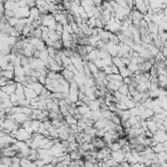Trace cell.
Wrapping results in <instances>:
<instances>
[{"mask_svg":"<svg viewBox=\"0 0 167 167\" xmlns=\"http://www.w3.org/2000/svg\"><path fill=\"white\" fill-rule=\"evenodd\" d=\"M12 118H13L15 121L18 123V124L22 125L23 123H25L26 120L30 119V116H28V115H26L25 113L23 112H20V113H15V114L11 115Z\"/></svg>","mask_w":167,"mask_h":167,"instance_id":"277c9868","label":"cell"},{"mask_svg":"<svg viewBox=\"0 0 167 167\" xmlns=\"http://www.w3.org/2000/svg\"><path fill=\"white\" fill-rule=\"evenodd\" d=\"M127 67H128V69H129V71H131L133 74H134L135 72H137L138 71H139V65L133 64V63H130L129 66H128Z\"/></svg>","mask_w":167,"mask_h":167,"instance_id":"603a6c76","label":"cell"},{"mask_svg":"<svg viewBox=\"0 0 167 167\" xmlns=\"http://www.w3.org/2000/svg\"><path fill=\"white\" fill-rule=\"evenodd\" d=\"M91 110H90V108H89L87 105H84V106H79L78 108V111H79V113L82 115H85L87 112H89Z\"/></svg>","mask_w":167,"mask_h":167,"instance_id":"7402d4cb","label":"cell"},{"mask_svg":"<svg viewBox=\"0 0 167 167\" xmlns=\"http://www.w3.org/2000/svg\"><path fill=\"white\" fill-rule=\"evenodd\" d=\"M88 67H89V69H90V71H91V73L93 76L97 75V74L99 73V71H100V69L97 67V66L94 64L93 62H88Z\"/></svg>","mask_w":167,"mask_h":167,"instance_id":"7c38bea8","label":"cell"},{"mask_svg":"<svg viewBox=\"0 0 167 167\" xmlns=\"http://www.w3.org/2000/svg\"><path fill=\"white\" fill-rule=\"evenodd\" d=\"M1 163L5 164L8 167H11L13 164V158L9 156H1Z\"/></svg>","mask_w":167,"mask_h":167,"instance_id":"e0dca14e","label":"cell"},{"mask_svg":"<svg viewBox=\"0 0 167 167\" xmlns=\"http://www.w3.org/2000/svg\"><path fill=\"white\" fill-rule=\"evenodd\" d=\"M119 74L123 77V78L133 76V73L129 71V69H128L127 67H121V69H119Z\"/></svg>","mask_w":167,"mask_h":167,"instance_id":"9c48e42d","label":"cell"},{"mask_svg":"<svg viewBox=\"0 0 167 167\" xmlns=\"http://www.w3.org/2000/svg\"><path fill=\"white\" fill-rule=\"evenodd\" d=\"M119 45H116L112 42H108V51L110 53V55L111 57H117L118 56V52H119Z\"/></svg>","mask_w":167,"mask_h":167,"instance_id":"5b68a950","label":"cell"},{"mask_svg":"<svg viewBox=\"0 0 167 167\" xmlns=\"http://www.w3.org/2000/svg\"><path fill=\"white\" fill-rule=\"evenodd\" d=\"M0 106H1V108H4V110H5V108H13L14 105L10 100H6V101L0 102Z\"/></svg>","mask_w":167,"mask_h":167,"instance_id":"44dd1931","label":"cell"},{"mask_svg":"<svg viewBox=\"0 0 167 167\" xmlns=\"http://www.w3.org/2000/svg\"><path fill=\"white\" fill-rule=\"evenodd\" d=\"M92 144L94 145V147H95L98 151L103 149H105V147H108V144L104 141V139H102V138H98V137H94L93 138V140H92Z\"/></svg>","mask_w":167,"mask_h":167,"instance_id":"3957f363","label":"cell"},{"mask_svg":"<svg viewBox=\"0 0 167 167\" xmlns=\"http://www.w3.org/2000/svg\"><path fill=\"white\" fill-rule=\"evenodd\" d=\"M100 106H101V103L99 102L98 100H95V101H91L90 104L88 105V106L90 108L91 110L93 111H97V110H100Z\"/></svg>","mask_w":167,"mask_h":167,"instance_id":"8fae6325","label":"cell"},{"mask_svg":"<svg viewBox=\"0 0 167 167\" xmlns=\"http://www.w3.org/2000/svg\"><path fill=\"white\" fill-rule=\"evenodd\" d=\"M14 72H15V76H16V77H23V76H26L25 69H24V67H22V66L16 67Z\"/></svg>","mask_w":167,"mask_h":167,"instance_id":"4fadbf2b","label":"cell"},{"mask_svg":"<svg viewBox=\"0 0 167 167\" xmlns=\"http://www.w3.org/2000/svg\"><path fill=\"white\" fill-rule=\"evenodd\" d=\"M110 156L111 159L117 162V163H122V162L125 161V154L122 149H119L117 152H111Z\"/></svg>","mask_w":167,"mask_h":167,"instance_id":"7a4b0ae2","label":"cell"},{"mask_svg":"<svg viewBox=\"0 0 167 167\" xmlns=\"http://www.w3.org/2000/svg\"><path fill=\"white\" fill-rule=\"evenodd\" d=\"M74 167H80V165H77V166H74Z\"/></svg>","mask_w":167,"mask_h":167,"instance_id":"e575fe53","label":"cell"},{"mask_svg":"<svg viewBox=\"0 0 167 167\" xmlns=\"http://www.w3.org/2000/svg\"><path fill=\"white\" fill-rule=\"evenodd\" d=\"M112 64L114 65L115 67H117L118 69H121V67H125L124 64H123L122 61H121V58H119V57H113L112 58Z\"/></svg>","mask_w":167,"mask_h":167,"instance_id":"ac0fdd59","label":"cell"},{"mask_svg":"<svg viewBox=\"0 0 167 167\" xmlns=\"http://www.w3.org/2000/svg\"><path fill=\"white\" fill-rule=\"evenodd\" d=\"M95 49H96V48H94L93 46H91V45H87L86 46V51H87V53H88V54H89V53H91L92 51L95 50Z\"/></svg>","mask_w":167,"mask_h":167,"instance_id":"1f68e13d","label":"cell"},{"mask_svg":"<svg viewBox=\"0 0 167 167\" xmlns=\"http://www.w3.org/2000/svg\"><path fill=\"white\" fill-rule=\"evenodd\" d=\"M19 22H20V19L16 18V17L11 18V19H8V23L10 24L11 26H13V28H15L17 25H19Z\"/></svg>","mask_w":167,"mask_h":167,"instance_id":"cb8c5ba5","label":"cell"},{"mask_svg":"<svg viewBox=\"0 0 167 167\" xmlns=\"http://www.w3.org/2000/svg\"><path fill=\"white\" fill-rule=\"evenodd\" d=\"M46 79H47V75H45V74H41V75L38 77V82L45 86L46 85Z\"/></svg>","mask_w":167,"mask_h":167,"instance_id":"4316f807","label":"cell"},{"mask_svg":"<svg viewBox=\"0 0 167 167\" xmlns=\"http://www.w3.org/2000/svg\"><path fill=\"white\" fill-rule=\"evenodd\" d=\"M116 108H117V110H122V111L128 110L127 106L125 105V104H122V103H118V104H116Z\"/></svg>","mask_w":167,"mask_h":167,"instance_id":"484cf974","label":"cell"},{"mask_svg":"<svg viewBox=\"0 0 167 167\" xmlns=\"http://www.w3.org/2000/svg\"><path fill=\"white\" fill-rule=\"evenodd\" d=\"M16 89H17V83H15V84H8V85L4 86V87H1V91L5 92V93L8 94L9 96H11L13 93H15Z\"/></svg>","mask_w":167,"mask_h":167,"instance_id":"52a82bcc","label":"cell"},{"mask_svg":"<svg viewBox=\"0 0 167 167\" xmlns=\"http://www.w3.org/2000/svg\"><path fill=\"white\" fill-rule=\"evenodd\" d=\"M103 71L106 74V75H110V74H112V69H111V66H110V67H104Z\"/></svg>","mask_w":167,"mask_h":167,"instance_id":"83f0119b","label":"cell"},{"mask_svg":"<svg viewBox=\"0 0 167 167\" xmlns=\"http://www.w3.org/2000/svg\"><path fill=\"white\" fill-rule=\"evenodd\" d=\"M44 85H42L41 83H39V82H36V83H33L32 84V89L36 92V94H37L38 96L41 94V92H42V90L44 89Z\"/></svg>","mask_w":167,"mask_h":167,"instance_id":"5bb4252c","label":"cell"},{"mask_svg":"<svg viewBox=\"0 0 167 167\" xmlns=\"http://www.w3.org/2000/svg\"><path fill=\"white\" fill-rule=\"evenodd\" d=\"M61 73H62L63 77H64V78L66 79L67 82L71 83V81H73V78H74V75H75V74H74L72 71H69V69H64L62 71Z\"/></svg>","mask_w":167,"mask_h":167,"instance_id":"8992f818","label":"cell"},{"mask_svg":"<svg viewBox=\"0 0 167 167\" xmlns=\"http://www.w3.org/2000/svg\"><path fill=\"white\" fill-rule=\"evenodd\" d=\"M118 167H131V164H130L129 162L124 161V162H122V163H120Z\"/></svg>","mask_w":167,"mask_h":167,"instance_id":"d6a6232c","label":"cell"},{"mask_svg":"<svg viewBox=\"0 0 167 167\" xmlns=\"http://www.w3.org/2000/svg\"><path fill=\"white\" fill-rule=\"evenodd\" d=\"M25 96L26 99H28V100H30V101L38 97V95L36 94V92L33 90V89L26 88V87H25Z\"/></svg>","mask_w":167,"mask_h":167,"instance_id":"ba28073f","label":"cell"},{"mask_svg":"<svg viewBox=\"0 0 167 167\" xmlns=\"http://www.w3.org/2000/svg\"><path fill=\"white\" fill-rule=\"evenodd\" d=\"M8 82H9L8 79L5 78V77H2L1 76V78H0V86H1V87L6 86L7 84H8Z\"/></svg>","mask_w":167,"mask_h":167,"instance_id":"f1b7e54d","label":"cell"},{"mask_svg":"<svg viewBox=\"0 0 167 167\" xmlns=\"http://www.w3.org/2000/svg\"><path fill=\"white\" fill-rule=\"evenodd\" d=\"M65 121H66L67 124H69V125L77 124V123H78V120H77L74 116H72V115H71V114H69L67 116L65 117Z\"/></svg>","mask_w":167,"mask_h":167,"instance_id":"9a60e30c","label":"cell"},{"mask_svg":"<svg viewBox=\"0 0 167 167\" xmlns=\"http://www.w3.org/2000/svg\"><path fill=\"white\" fill-rule=\"evenodd\" d=\"M6 100H10V96H9L8 94H6L5 92L1 91L0 92V102L6 101Z\"/></svg>","mask_w":167,"mask_h":167,"instance_id":"d4e9b609","label":"cell"},{"mask_svg":"<svg viewBox=\"0 0 167 167\" xmlns=\"http://www.w3.org/2000/svg\"><path fill=\"white\" fill-rule=\"evenodd\" d=\"M15 138L18 141H23V142H26L28 140H30L32 138V135H30V133H28L26 129H24L23 127H21L19 129V131L17 132V134L15 135Z\"/></svg>","mask_w":167,"mask_h":167,"instance_id":"6da1fadb","label":"cell"},{"mask_svg":"<svg viewBox=\"0 0 167 167\" xmlns=\"http://www.w3.org/2000/svg\"><path fill=\"white\" fill-rule=\"evenodd\" d=\"M108 147L111 149V152H117V151H119V149H122V147L120 146L118 142H114L110 145H108Z\"/></svg>","mask_w":167,"mask_h":167,"instance_id":"ffe728a7","label":"cell"},{"mask_svg":"<svg viewBox=\"0 0 167 167\" xmlns=\"http://www.w3.org/2000/svg\"><path fill=\"white\" fill-rule=\"evenodd\" d=\"M17 3H18V5L20 8H26V7H28V5H26V1H17Z\"/></svg>","mask_w":167,"mask_h":167,"instance_id":"f546056e","label":"cell"},{"mask_svg":"<svg viewBox=\"0 0 167 167\" xmlns=\"http://www.w3.org/2000/svg\"><path fill=\"white\" fill-rule=\"evenodd\" d=\"M33 58H35V59H40V51L36 50L34 52V54H33Z\"/></svg>","mask_w":167,"mask_h":167,"instance_id":"836d02e7","label":"cell"},{"mask_svg":"<svg viewBox=\"0 0 167 167\" xmlns=\"http://www.w3.org/2000/svg\"><path fill=\"white\" fill-rule=\"evenodd\" d=\"M111 69H112V74H119V69H118L117 67L112 65V66H111Z\"/></svg>","mask_w":167,"mask_h":167,"instance_id":"4dcf8cb0","label":"cell"},{"mask_svg":"<svg viewBox=\"0 0 167 167\" xmlns=\"http://www.w3.org/2000/svg\"><path fill=\"white\" fill-rule=\"evenodd\" d=\"M1 76L5 77L8 80H14V78H15V72L11 71H1Z\"/></svg>","mask_w":167,"mask_h":167,"instance_id":"30bf717a","label":"cell"},{"mask_svg":"<svg viewBox=\"0 0 167 167\" xmlns=\"http://www.w3.org/2000/svg\"><path fill=\"white\" fill-rule=\"evenodd\" d=\"M118 92L123 96H128L129 95V87H128V85H126V84H123L122 86L119 87Z\"/></svg>","mask_w":167,"mask_h":167,"instance_id":"d6986e66","label":"cell"},{"mask_svg":"<svg viewBox=\"0 0 167 167\" xmlns=\"http://www.w3.org/2000/svg\"><path fill=\"white\" fill-rule=\"evenodd\" d=\"M50 56H49V53H48V51H47V48L44 50H42V51H40V60L44 62V64H47L48 58Z\"/></svg>","mask_w":167,"mask_h":167,"instance_id":"2e32d148","label":"cell"}]
</instances>
